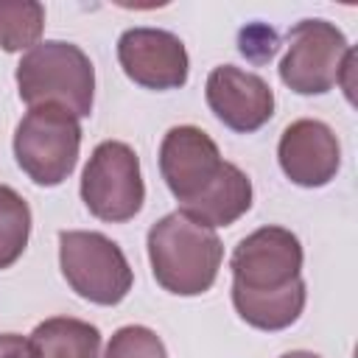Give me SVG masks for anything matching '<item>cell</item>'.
Instances as JSON below:
<instances>
[{
	"mask_svg": "<svg viewBox=\"0 0 358 358\" xmlns=\"http://www.w3.org/2000/svg\"><path fill=\"white\" fill-rule=\"evenodd\" d=\"M45 31V6L36 0H0V50H31Z\"/></svg>",
	"mask_w": 358,
	"mask_h": 358,
	"instance_id": "cell-14",
	"label": "cell"
},
{
	"mask_svg": "<svg viewBox=\"0 0 358 358\" xmlns=\"http://www.w3.org/2000/svg\"><path fill=\"white\" fill-rule=\"evenodd\" d=\"M224 165L215 140L199 126H173L165 131L159 145V173L182 207L196 201L221 176Z\"/></svg>",
	"mask_w": 358,
	"mask_h": 358,
	"instance_id": "cell-8",
	"label": "cell"
},
{
	"mask_svg": "<svg viewBox=\"0 0 358 358\" xmlns=\"http://www.w3.org/2000/svg\"><path fill=\"white\" fill-rule=\"evenodd\" d=\"M277 159L282 173L299 187H324L341 168V145L322 120H294L280 134Z\"/></svg>",
	"mask_w": 358,
	"mask_h": 358,
	"instance_id": "cell-11",
	"label": "cell"
},
{
	"mask_svg": "<svg viewBox=\"0 0 358 358\" xmlns=\"http://www.w3.org/2000/svg\"><path fill=\"white\" fill-rule=\"evenodd\" d=\"M117 62L123 73L145 90H176L187 81L185 42L162 28H129L117 39Z\"/></svg>",
	"mask_w": 358,
	"mask_h": 358,
	"instance_id": "cell-9",
	"label": "cell"
},
{
	"mask_svg": "<svg viewBox=\"0 0 358 358\" xmlns=\"http://www.w3.org/2000/svg\"><path fill=\"white\" fill-rule=\"evenodd\" d=\"M285 42L280 78L288 90L299 95H322L341 81V70L352 53L341 28L327 20H299Z\"/></svg>",
	"mask_w": 358,
	"mask_h": 358,
	"instance_id": "cell-7",
	"label": "cell"
},
{
	"mask_svg": "<svg viewBox=\"0 0 358 358\" xmlns=\"http://www.w3.org/2000/svg\"><path fill=\"white\" fill-rule=\"evenodd\" d=\"M252 207V179L232 162L224 165L221 176L190 204L182 207L185 215L204 227H229Z\"/></svg>",
	"mask_w": 358,
	"mask_h": 358,
	"instance_id": "cell-12",
	"label": "cell"
},
{
	"mask_svg": "<svg viewBox=\"0 0 358 358\" xmlns=\"http://www.w3.org/2000/svg\"><path fill=\"white\" fill-rule=\"evenodd\" d=\"M232 305L257 330H285L305 310L302 243L285 227H260L246 235L229 260Z\"/></svg>",
	"mask_w": 358,
	"mask_h": 358,
	"instance_id": "cell-1",
	"label": "cell"
},
{
	"mask_svg": "<svg viewBox=\"0 0 358 358\" xmlns=\"http://www.w3.org/2000/svg\"><path fill=\"white\" fill-rule=\"evenodd\" d=\"M31 344L36 358H98L101 330L84 319L53 316L34 327Z\"/></svg>",
	"mask_w": 358,
	"mask_h": 358,
	"instance_id": "cell-13",
	"label": "cell"
},
{
	"mask_svg": "<svg viewBox=\"0 0 358 358\" xmlns=\"http://www.w3.org/2000/svg\"><path fill=\"white\" fill-rule=\"evenodd\" d=\"M204 98L213 115L232 131L249 134L266 126L274 115L271 87L249 70L235 64H218L210 70L204 84Z\"/></svg>",
	"mask_w": 358,
	"mask_h": 358,
	"instance_id": "cell-10",
	"label": "cell"
},
{
	"mask_svg": "<svg viewBox=\"0 0 358 358\" xmlns=\"http://www.w3.org/2000/svg\"><path fill=\"white\" fill-rule=\"evenodd\" d=\"M280 358H322V355L308 352V350H291V352H285V355H280Z\"/></svg>",
	"mask_w": 358,
	"mask_h": 358,
	"instance_id": "cell-19",
	"label": "cell"
},
{
	"mask_svg": "<svg viewBox=\"0 0 358 358\" xmlns=\"http://www.w3.org/2000/svg\"><path fill=\"white\" fill-rule=\"evenodd\" d=\"M59 266L67 285L95 305H117L131 291L134 274L123 249L103 232H59Z\"/></svg>",
	"mask_w": 358,
	"mask_h": 358,
	"instance_id": "cell-5",
	"label": "cell"
},
{
	"mask_svg": "<svg viewBox=\"0 0 358 358\" xmlns=\"http://www.w3.org/2000/svg\"><path fill=\"white\" fill-rule=\"evenodd\" d=\"M0 358H36L31 338L17 333H0Z\"/></svg>",
	"mask_w": 358,
	"mask_h": 358,
	"instance_id": "cell-18",
	"label": "cell"
},
{
	"mask_svg": "<svg viewBox=\"0 0 358 358\" xmlns=\"http://www.w3.org/2000/svg\"><path fill=\"white\" fill-rule=\"evenodd\" d=\"M81 201L95 218L109 224H123L143 210L145 185L140 157L129 143L103 140L95 145L81 173Z\"/></svg>",
	"mask_w": 358,
	"mask_h": 358,
	"instance_id": "cell-6",
	"label": "cell"
},
{
	"mask_svg": "<svg viewBox=\"0 0 358 358\" xmlns=\"http://www.w3.org/2000/svg\"><path fill=\"white\" fill-rule=\"evenodd\" d=\"M145 246L151 274L168 294L199 296L213 288L224 257V246L213 227L176 210L151 224Z\"/></svg>",
	"mask_w": 358,
	"mask_h": 358,
	"instance_id": "cell-2",
	"label": "cell"
},
{
	"mask_svg": "<svg viewBox=\"0 0 358 358\" xmlns=\"http://www.w3.org/2000/svg\"><path fill=\"white\" fill-rule=\"evenodd\" d=\"M17 92L34 106H62L76 117H90L95 98V67L90 56L62 39L34 45L17 64Z\"/></svg>",
	"mask_w": 358,
	"mask_h": 358,
	"instance_id": "cell-3",
	"label": "cell"
},
{
	"mask_svg": "<svg viewBox=\"0 0 358 358\" xmlns=\"http://www.w3.org/2000/svg\"><path fill=\"white\" fill-rule=\"evenodd\" d=\"M277 48H280L277 34L271 28H266V25H249V28H243L238 34V50L246 59H252L255 64L268 62L277 53Z\"/></svg>",
	"mask_w": 358,
	"mask_h": 358,
	"instance_id": "cell-17",
	"label": "cell"
},
{
	"mask_svg": "<svg viewBox=\"0 0 358 358\" xmlns=\"http://www.w3.org/2000/svg\"><path fill=\"white\" fill-rule=\"evenodd\" d=\"M103 358H168L162 338L143 324H126L115 330Z\"/></svg>",
	"mask_w": 358,
	"mask_h": 358,
	"instance_id": "cell-16",
	"label": "cell"
},
{
	"mask_svg": "<svg viewBox=\"0 0 358 358\" xmlns=\"http://www.w3.org/2000/svg\"><path fill=\"white\" fill-rule=\"evenodd\" d=\"M31 235V207L8 185H0V268L14 266Z\"/></svg>",
	"mask_w": 358,
	"mask_h": 358,
	"instance_id": "cell-15",
	"label": "cell"
},
{
	"mask_svg": "<svg viewBox=\"0 0 358 358\" xmlns=\"http://www.w3.org/2000/svg\"><path fill=\"white\" fill-rule=\"evenodd\" d=\"M81 151V126L78 117L62 106H34L17 123L14 131V157L17 165L28 173L31 182L42 187L62 185Z\"/></svg>",
	"mask_w": 358,
	"mask_h": 358,
	"instance_id": "cell-4",
	"label": "cell"
}]
</instances>
